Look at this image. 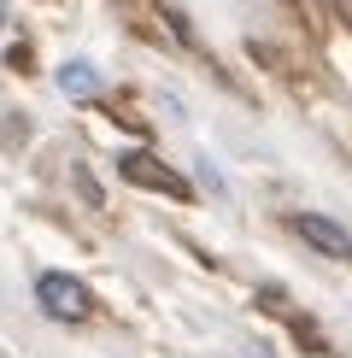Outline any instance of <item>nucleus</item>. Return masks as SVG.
<instances>
[{"mask_svg":"<svg viewBox=\"0 0 352 358\" xmlns=\"http://www.w3.org/2000/svg\"><path fill=\"white\" fill-rule=\"evenodd\" d=\"M36 300H41V311L59 317V323L94 317V294H88V282L71 276V271H41V276H36Z\"/></svg>","mask_w":352,"mask_h":358,"instance_id":"obj_1","label":"nucleus"},{"mask_svg":"<svg viewBox=\"0 0 352 358\" xmlns=\"http://www.w3.org/2000/svg\"><path fill=\"white\" fill-rule=\"evenodd\" d=\"M293 235L311 252H323V259H341V264L352 259V235L335 217H323V212H293Z\"/></svg>","mask_w":352,"mask_h":358,"instance_id":"obj_2","label":"nucleus"},{"mask_svg":"<svg viewBox=\"0 0 352 358\" xmlns=\"http://www.w3.org/2000/svg\"><path fill=\"white\" fill-rule=\"evenodd\" d=\"M124 176H129L135 188H159V194H170V200H182V194H188L182 176L165 171L159 159H147V153H124Z\"/></svg>","mask_w":352,"mask_h":358,"instance_id":"obj_3","label":"nucleus"},{"mask_svg":"<svg viewBox=\"0 0 352 358\" xmlns=\"http://www.w3.org/2000/svg\"><path fill=\"white\" fill-rule=\"evenodd\" d=\"M100 88H106V77H100L88 59H65V65H59V94H71V100H94Z\"/></svg>","mask_w":352,"mask_h":358,"instance_id":"obj_4","label":"nucleus"},{"mask_svg":"<svg viewBox=\"0 0 352 358\" xmlns=\"http://www.w3.org/2000/svg\"><path fill=\"white\" fill-rule=\"evenodd\" d=\"M0 18H6V6H0Z\"/></svg>","mask_w":352,"mask_h":358,"instance_id":"obj_5","label":"nucleus"}]
</instances>
